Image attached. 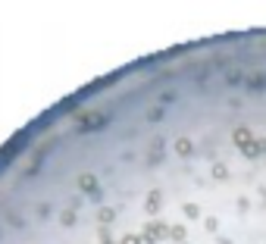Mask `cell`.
<instances>
[{
	"label": "cell",
	"mask_w": 266,
	"mask_h": 244,
	"mask_svg": "<svg viewBox=\"0 0 266 244\" xmlns=\"http://www.w3.org/2000/svg\"><path fill=\"white\" fill-rule=\"evenodd\" d=\"M232 141H235V147L241 150V154H244V157H251V160L260 157L263 150H266V141H260L254 131H251V128H244V125L232 131Z\"/></svg>",
	"instance_id": "cell-1"
},
{
	"label": "cell",
	"mask_w": 266,
	"mask_h": 244,
	"mask_svg": "<svg viewBox=\"0 0 266 244\" xmlns=\"http://www.w3.org/2000/svg\"><path fill=\"white\" fill-rule=\"evenodd\" d=\"M141 235H144L147 241H154V244H157L160 238H166V235H169V225H163V222H157V219H154V222H147V225H144V232H141Z\"/></svg>",
	"instance_id": "cell-2"
},
{
	"label": "cell",
	"mask_w": 266,
	"mask_h": 244,
	"mask_svg": "<svg viewBox=\"0 0 266 244\" xmlns=\"http://www.w3.org/2000/svg\"><path fill=\"white\" fill-rule=\"evenodd\" d=\"M160 160H163V138H154L150 141V150H147V163L157 166Z\"/></svg>",
	"instance_id": "cell-3"
},
{
	"label": "cell",
	"mask_w": 266,
	"mask_h": 244,
	"mask_svg": "<svg viewBox=\"0 0 266 244\" xmlns=\"http://www.w3.org/2000/svg\"><path fill=\"white\" fill-rule=\"evenodd\" d=\"M79 188H82L85 194H97V179H94L91 172H82V176H79Z\"/></svg>",
	"instance_id": "cell-4"
},
{
	"label": "cell",
	"mask_w": 266,
	"mask_h": 244,
	"mask_svg": "<svg viewBox=\"0 0 266 244\" xmlns=\"http://www.w3.org/2000/svg\"><path fill=\"white\" fill-rule=\"evenodd\" d=\"M160 200H163V194H160L157 188H154V191L147 194V200H144V206H147V213H160Z\"/></svg>",
	"instance_id": "cell-5"
},
{
	"label": "cell",
	"mask_w": 266,
	"mask_h": 244,
	"mask_svg": "<svg viewBox=\"0 0 266 244\" xmlns=\"http://www.w3.org/2000/svg\"><path fill=\"white\" fill-rule=\"evenodd\" d=\"M191 150H194L191 138H175V154L179 157H191Z\"/></svg>",
	"instance_id": "cell-6"
},
{
	"label": "cell",
	"mask_w": 266,
	"mask_h": 244,
	"mask_svg": "<svg viewBox=\"0 0 266 244\" xmlns=\"http://www.w3.org/2000/svg\"><path fill=\"white\" fill-rule=\"evenodd\" d=\"M263 85H266V75L263 72H257V75L247 79V88H251V91H263Z\"/></svg>",
	"instance_id": "cell-7"
},
{
	"label": "cell",
	"mask_w": 266,
	"mask_h": 244,
	"mask_svg": "<svg viewBox=\"0 0 266 244\" xmlns=\"http://www.w3.org/2000/svg\"><path fill=\"white\" fill-rule=\"evenodd\" d=\"M169 238H172V241H179V244H185V238H188L185 225H172V229H169Z\"/></svg>",
	"instance_id": "cell-8"
},
{
	"label": "cell",
	"mask_w": 266,
	"mask_h": 244,
	"mask_svg": "<svg viewBox=\"0 0 266 244\" xmlns=\"http://www.w3.org/2000/svg\"><path fill=\"white\" fill-rule=\"evenodd\" d=\"M103 122H106V119L97 116V113H94V116H82V125H85V128H97V125H103Z\"/></svg>",
	"instance_id": "cell-9"
},
{
	"label": "cell",
	"mask_w": 266,
	"mask_h": 244,
	"mask_svg": "<svg viewBox=\"0 0 266 244\" xmlns=\"http://www.w3.org/2000/svg\"><path fill=\"white\" fill-rule=\"evenodd\" d=\"M182 210H185V216H188V219H201V206H198V203H185Z\"/></svg>",
	"instance_id": "cell-10"
},
{
	"label": "cell",
	"mask_w": 266,
	"mask_h": 244,
	"mask_svg": "<svg viewBox=\"0 0 266 244\" xmlns=\"http://www.w3.org/2000/svg\"><path fill=\"white\" fill-rule=\"evenodd\" d=\"M113 216H116V213H113V210H110V206H103V210H100V213H97V219H100V222H103V225H110V222H113Z\"/></svg>",
	"instance_id": "cell-11"
},
{
	"label": "cell",
	"mask_w": 266,
	"mask_h": 244,
	"mask_svg": "<svg viewBox=\"0 0 266 244\" xmlns=\"http://www.w3.org/2000/svg\"><path fill=\"white\" fill-rule=\"evenodd\" d=\"M225 176H229V169L222 163H213V179H225Z\"/></svg>",
	"instance_id": "cell-12"
},
{
	"label": "cell",
	"mask_w": 266,
	"mask_h": 244,
	"mask_svg": "<svg viewBox=\"0 0 266 244\" xmlns=\"http://www.w3.org/2000/svg\"><path fill=\"white\" fill-rule=\"evenodd\" d=\"M147 119H150V122H160V119H163V110H160V107L150 110V113H147Z\"/></svg>",
	"instance_id": "cell-13"
},
{
	"label": "cell",
	"mask_w": 266,
	"mask_h": 244,
	"mask_svg": "<svg viewBox=\"0 0 266 244\" xmlns=\"http://www.w3.org/2000/svg\"><path fill=\"white\" fill-rule=\"evenodd\" d=\"M72 222H75V213L66 210V213H63V225H72Z\"/></svg>",
	"instance_id": "cell-14"
},
{
	"label": "cell",
	"mask_w": 266,
	"mask_h": 244,
	"mask_svg": "<svg viewBox=\"0 0 266 244\" xmlns=\"http://www.w3.org/2000/svg\"><path fill=\"white\" fill-rule=\"evenodd\" d=\"M219 244H232V241H229V238H219Z\"/></svg>",
	"instance_id": "cell-15"
}]
</instances>
